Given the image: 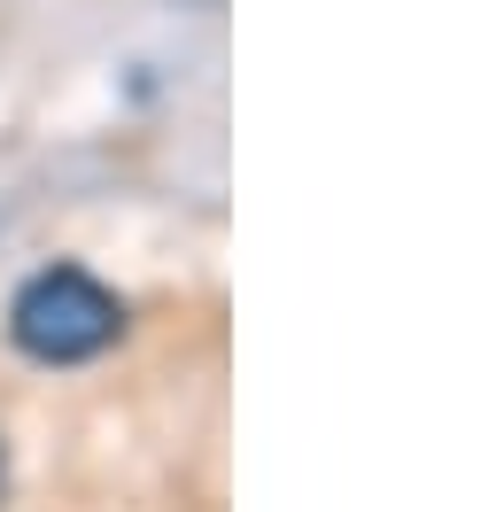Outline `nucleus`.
Returning <instances> with one entry per match:
<instances>
[{
	"instance_id": "nucleus-1",
	"label": "nucleus",
	"mask_w": 504,
	"mask_h": 512,
	"mask_svg": "<svg viewBox=\"0 0 504 512\" xmlns=\"http://www.w3.org/2000/svg\"><path fill=\"white\" fill-rule=\"evenodd\" d=\"M8 334H16V350L39 357V365H86V357H101L125 334V303L101 288L86 264H47V272H32V280L16 288Z\"/></svg>"
},
{
	"instance_id": "nucleus-2",
	"label": "nucleus",
	"mask_w": 504,
	"mask_h": 512,
	"mask_svg": "<svg viewBox=\"0 0 504 512\" xmlns=\"http://www.w3.org/2000/svg\"><path fill=\"white\" fill-rule=\"evenodd\" d=\"M0 489H8V443H0Z\"/></svg>"
}]
</instances>
